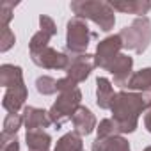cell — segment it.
Masks as SVG:
<instances>
[{
    "instance_id": "obj_27",
    "label": "cell",
    "mask_w": 151,
    "mask_h": 151,
    "mask_svg": "<svg viewBox=\"0 0 151 151\" xmlns=\"http://www.w3.org/2000/svg\"><path fill=\"white\" fill-rule=\"evenodd\" d=\"M144 126H146V130L151 133V110H147V114L144 116Z\"/></svg>"
},
{
    "instance_id": "obj_10",
    "label": "cell",
    "mask_w": 151,
    "mask_h": 151,
    "mask_svg": "<svg viewBox=\"0 0 151 151\" xmlns=\"http://www.w3.org/2000/svg\"><path fill=\"white\" fill-rule=\"evenodd\" d=\"M23 124L27 128V132H32V130H45L52 124L50 121V116L45 109H37V107H23Z\"/></svg>"
},
{
    "instance_id": "obj_7",
    "label": "cell",
    "mask_w": 151,
    "mask_h": 151,
    "mask_svg": "<svg viewBox=\"0 0 151 151\" xmlns=\"http://www.w3.org/2000/svg\"><path fill=\"white\" fill-rule=\"evenodd\" d=\"M69 57V66L66 69V77L71 78L75 84L84 82L94 66V55L91 53H68Z\"/></svg>"
},
{
    "instance_id": "obj_6",
    "label": "cell",
    "mask_w": 151,
    "mask_h": 151,
    "mask_svg": "<svg viewBox=\"0 0 151 151\" xmlns=\"http://www.w3.org/2000/svg\"><path fill=\"white\" fill-rule=\"evenodd\" d=\"M121 50H123V41H121V36L119 34H114V36L105 37L96 46L94 66L109 71V68L112 66V62L121 55Z\"/></svg>"
},
{
    "instance_id": "obj_2",
    "label": "cell",
    "mask_w": 151,
    "mask_h": 151,
    "mask_svg": "<svg viewBox=\"0 0 151 151\" xmlns=\"http://www.w3.org/2000/svg\"><path fill=\"white\" fill-rule=\"evenodd\" d=\"M69 7L75 13V16L82 20H91L94 25L100 27L101 32H109L114 29L116 11L112 9L110 2H105V0H73Z\"/></svg>"
},
{
    "instance_id": "obj_15",
    "label": "cell",
    "mask_w": 151,
    "mask_h": 151,
    "mask_svg": "<svg viewBox=\"0 0 151 151\" xmlns=\"http://www.w3.org/2000/svg\"><path fill=\"white\" fill-rule=\"evenodd\" d=\"M23 84V71L20 66L14 64H2L0 66V86L9 89L14 86Z\"/></svg>"
},
{
    "instance_id": "obj_19",
    "label": "cell",
    "mask_w": 151,
    "mask_h": 151,
    "mask_svg": "<svg viewBox=\"0 0 151 151\" xmlns=\"http://www.w3.org/2000/svg\"><path fill=\"white\" fill-rule=\"evenodd\" d=\"M53 151H84V142H82V135H78L77 132H69L66 135H62Z\"/></svg>"
},
{
    "instance_id": "obj_26",
    "label": "cell",
    "mask_w": 151,
    "mask_h": 151,
    "mask_svg": "<svg viewBox=\"0 0 151 151\" xmlns=\"http://www.w3.org/2000/svg\"><path fill=\"white\" fill-rule=\"evenodd\" d=\"M0 151H20L18 137H4V135H0Z\"/></svg>"
},
{
    "instance_id": "obj_23",
    "label": "cell",
    "mask_w": 151,
    "mask_h": 151,
    "mask_svg": "<svg viewBox=\"0 0 151 151\" xmlns=\"http://www.w3.org/2000/svg\"><path fill=\"white\" fill-rule=\"evenodd\" d=\"M36 89L43 96H52V94L57 93V80L52 78V77H46V75L45 77H39L36 80Z\"/></svg>"
},
{
    "instance_id": "obj_22",
    "label": "cell",
    "mask_w": 151,
    "mask_h": 151,
    "mask_svg": "<svg viewBox=\"0 0 151 151\" xmlns=\"http://www.w3.org/2000/svg\"><path fill=\"white\" fill-rule=\"evenodd\" d=\"M96 132H98V137L96 139H107V137H114V135H123L114 119H103L98 124Z\"/></svg>"
},
{
    "instance_id": "obj_28",
    "label": "cell",
    "mask_w": 151,
    "mask_h": 151,
    "mask_svg": "<svg viewBox=\"0 0 151 151\" xmlns=\"http://www.w3.org/2000/svg\"><path fill=\"white\" fill-rule=\"evenodd\" d=\"M144 151H151V146H147V147H146V149H144Z\"/></svg>"
},
{
    "instance_id": "obj_1",
    "label": "cell",
    "mask_w": 151,
    "mask_h": 151,
    "mask_svg": "<svg viewBox=\"0 0 151 151\" xmlns=\"http://www.w3.org/2000/svg\"><path fill=\"white\" fill-rule=\"evenodd\" d=\"M144 110H151V89L142 93H126L119 91L114 96L110 112L112 119L119 126L121 133L135 132L139 124V116Z\"/></svg>"
},
{
    "instance_id": "obj_14",
    "label": "cell",
    "mask_w": 151,
    "mask_h": 151,
    "mask_svg": "<svg viewBox=\"0 0 151 151\" xmlns=\"http://www.w3.org/2000/svg\"><path fill=\"white\" fill-rule=\"evenodd\" d=\"M114 87H112V82L105 77H98L96 80V103L100 109L107 110L112 107V101H114Z\"/></svg>"
},
{
    "instance_id": "obj_18",
    "label": "cell",
    "mask_w": 151,
    "mask_h": 151,
    "mask_svg": "<svg viewBox=\"0 0 151 151\" xmlns=\"http://www.w3.org/2000/svg\"><path fill=\"white\" fill-rule=\"evenodd\" d=\"M126 87L130 91H149L151 89V68H144V69H139L132 75V78L128 80Z\"/></svg>"
},
{
    "instance_id": "obj_4",
    "label": "cell",
    "mask_w": 151,
    "mask_h": 151,
    "mask_svg": "<svg viewBox=\"0 0 151 151\" xmlns=\"http://www.w3.org/2000/svg\"><path fill=\"white\" fill-rule=\"evenodd\" d=\"M80 101H82V93H80L78 87L59 93L55 103L48 110V116H50L52 124H55L57 128H60L66 121L73 119L75 112H77L78 107H80Z\"/></svg>"
},
{
    "instance_id": "obj_20",
    "label": "cell",
    "mask_w": 151,
    "mask_h": 151,
    "mask_svg": "<svg viewBox=\"0 0 151 151\" xmlns=\"http://www.w3.org/2000/svg\"><path fill=\"white\" fill-rule=\"evenodd\" d=\"M22 124H23L22 114H7L4 119V126H2V135L4 137H16Z\"/></svg>"
},
{
    "instance_id": "obj_17",
    "label": "cell",
    "mask_w": 151,
    "mask_h": 151,
    "mask_svg": "<svg viewBox=\"0 0 151 151\" xmlns=\"http://www.w3.org/2000/svg\"><path fill=\"white\" fill-rule=\"evenodd\" d=\"M25 140H27L29 151H50V146H52V137L45 130L27 132Z\"/></svg>"
},
{
    "instance_id": "obj_12",
    "label": "cell",
    "mask_w": 151,
    "mask_h": 151,
    "mask_svg": "<svg viewBox=\"0 0 151 151\" xmlns=\"http://www.w3.org/2000/svg\"><path fill=\"white\" fill-rule=\"evenodd\" d=\"M73 126H75V132H77L78 135H91L94 130H96V117H94V114L87 109V107H84V105H80L78 107V110L75 112V116H73Z\"/></svg>"
},
{
    "instance_id": "obj_8",
    "label": "cell",
    "mask_w": 151,
    "mask_h": 151,
    "mask_svg": "<svg viewBox=\"0 0 151 151\" xmlns=\"http://www.w3.org/2000/svg\"><path fill=\"white\" fill-rule=\"evenodd\" d=\"M30 59L36 66L43 68V69H68L69 66V57L68 53H62V52H57L55 48L52 46H46V48H41V50H36V52H30Z\"/></svg>"
},
{
    "instance_id": "obj_3",
    "label": "cell",
    "mask_w": 151,
    "mask_h": 151,
    "mask_svg": "<svg viewBox=\"0 0 151 151\" xmlns=\"http://www.w3.org/2000/svg\"><path fill=\"white\" fill-rule=\"evenodd\" d=\"M121 41L124 50H132L135 53H144L151 43V22L147 16L135 18L128 27H124L121 32Z\"/></svg>"
},
{
    "instance_id": "obj_11",
    "label": "cell",
    "mask_w": 151,
    "mask_h": 151,
    "mask_svg": "<svg viewBox=\"0 0 151 151\" xmlns=\"http://www.w3.org/2000/svg\"><path fill=\"white\" fill-rule=\"evenodd\" d=\"M27 86L25 82L20 84V86H14V87H9L6 89L4 93V98H2V107L9 112V114H18L20 109L25 105V100H27Z\"/></svg>"
},
{
    "instance_id": "obj_16",
    "label": "cell",
    "mask_w": 151,
    "mask_h": 151,
    "mask_svg": "<svg viewBox=\"0 0 151 151\" xmlns=\"http://www.w3.org/2000/svg\"><path fill=\"white\" fill-rule=\"evenodd\" d=\"M93 151H132L130 142L123 135H114L107 139H96L93 142Z\"/></svg>"
},
{
    "instance_id": "obj_13",
    "label": "cell",
    "mask_w": 151,
    "mask_h": 151,
    "mask_svg": "<svg viewBox=\"0 0 151 151\" xmlns=\"http://www.w3.org/2000/svg\"><path fill=\"white\" fill-rule=\"evenodd\" d=\"M110 6L114 11L139 14V16L147 14L151 9V2H147V0H116V2H110Z\"/></svg>"
},
{
    "instance_id": "obj_25",
    "label": "cell",
    "mask_w": 151,
    "mask_h": 151,
    "mask_svg": "<svg viewBox=\"0 0 151 151\" xmlns=\"http://www.w3.org/2000/svg\"><path fill=\"white\" fill-rule=\"evenodd\" d=\"M14 2H2L0 4V27H9V22L13 20V13H14Z\"/></svg>"
},
{
    "instance_id": "obj_21",
    "label": "cell",
    "mask_w": 151,
    "mask_h": 151,
    "mask_svg": "<svg viewBox=\"0 0 151 151\" xmlns=\"http://www.w3.org/2000/svg\"><path fill=\"white\" fill-rule=\"evenodd\" d=\"M53 36H55V32L39 29V30L32 36V39H30V43H29V52H36V50H41V48H46V46H48V41H50Z\"/></svg>"
},
{
    "instance_id": "obj_5",
    "label": "cell",
    "mask_w": 151,
    "mask_h": 151,
    "mask_svg": "<svg viewBox=\"0 0 151 151\" xmlns=\"http://www.w3.org/2000/svg\"><path fill=\"white\" fill-rule=\"evenodd\" d=\"M96 34L91 32L86 20L73 16L68 22V32H66V53H87V46L91 39H94Z\"/></svg>"
},
{
    "instance_id": "obj_9",
    "label": "cell",
    "mask_w": 151,
    "mask_h": 151,
    "mask_svg": "<svg viewBox=\"0 0 151 151\" xmlns=\"http://www.w3.org/2000/svg\"><path fill=\"white\" fill-rule=\"evenodd\" d=\"M132 69H133V59L126 53H121L114 62L112 66L109 68V73L114 77V86H119V87H126L128 80L132 78Z\"/></svg>"
},
{
    "instance_id": "obj_24",
    "label": "cell",
    "mask_w": 151,
    "mask_h": 151,
    "mask_svg": "<svg viewBox=\"0 0 151 151\" xmlns=\"http://www.w3.org/2000/svg\"><path fill=\"white\" fill-rule=\"evenodd\" d=\"M16 36L9 27H0V52H7L14 46Z\"/></svg>"
}]
</instances>
